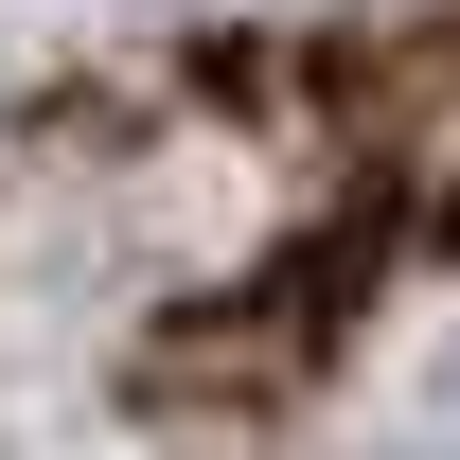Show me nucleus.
<instances>
[{"instance_id": "1", "label": "nucleus", "mask_w": 460, "mask_h": 460, "mask_svg": "<svg viewBox=\"0 0 460 460\" xmlns=\"http://www.w3.org/2000/svg\"><path fill=\"white\" fill-rule=\"evenodd\" d=\"M443 248H460V195H443Z\"/></svg>"}]
</instances>
